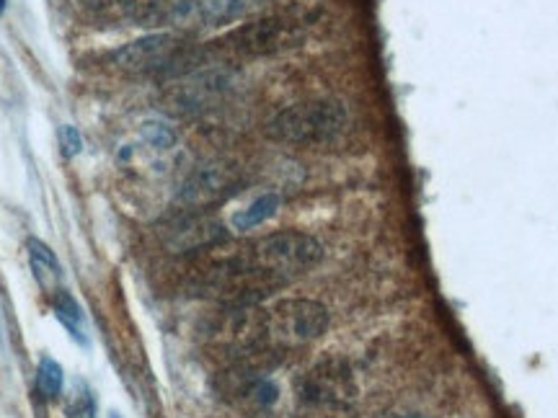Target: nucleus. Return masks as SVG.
<instances>
[{
  "instance_id": "obj_2",
  "label": "nucleus",
  "mask_w": 558,
  "mask_h": 418,
  "mask_svg": "<svg viewBox=\"0 0 558 418\" xmlns=\"http://www.w3.org/2000/svg\"><path fill=\"white\" fill-rule=\"evenodd\" d=\"M202 60L205 50L173 32L148 34L111 52V65L140 78H184L202 67Z\"/></svg>"
},
{
  "instance_id": "obj_10",
  "label": "nucleus",
  "mask_w": 558,
  "mask_h": 418,
  "mask_svg": "<svg viewBox=\"0 0 558 418\" xmlns=\"http://www.w3.org/2000/svg\"><path fill=\"white\" fill-rule=\"evenodd\" d=\"M163 243L171 254H197V250H209L228 241V228L218 218L207 212H190L177 220H171L163 228Z\"/></svg>"
},
{
  "instance_id": "obj_7",
  "label": "nucleus",
  "mask_w": 558,
  "mask_h": 418,
  "mask_svg": "<svg viewBox=\"0 0 558 418\" xmlns=\"http://www.w3.org/2000/svg\"><path fill=\"white\" fill-rule=\"evenodd\" d=\"M305 32L298 21L269 16L241 24L239 29L228 34L220 45H226L230 52L243 54V58H269V54H282L303 45Z\"/></svg>"
},
{
  "instance_id": "obj_18",
  "label": "nucleus",
  "mask_w": 558,
  "mask_h": 418,
  "mask_svg": "<svg viewBox=\"0 0 558 418\" xmlns=\"http://www.w3.org/2000/svg\"><path fill=\"white\" fill-rule=\"evenodd\" d=\"M347 410H313V408H303V414L298 418H344Z\"/></svg>"
},
{
  "instance_id": "obj_16",
  "label": "nucleus",
  "mask_w": 558,
  "mask_h": 418,
  "mask_svg": "<svg viewBox=\"0 0 558 418\" xmlns=\"http://www.w3.org/2000/svg\"><path fill=\"white\" fill-rule=\"evenodd\" d=\"M60 148H62V156H65L68 160L78 158L83 152L81 132L75 127H70V124H62V127H60Z\"/></svg>"
},
{
  "instance_id": "obj_21",
  "label": "nucleus",
  "mask_w": 558,
  "mask_h": 418,
  "mask_svg": "<svg viewBox=\"0 0 558 418\" xmlns=\"http://www.w3.org/2000/svg\"><path fill=\"white\" fill-rule=\"evenodd\" d=\"M109 418H122V416H120V414H111Z\"/></svg>"
},
{
  "instance_id": "obj_11",
  "label": "nucleus",
  "mask_w": 558,
  "mask_h": 418,
  "mask_svg": "<svg viewBox=\"0 0 558 418\" xmlns=\"http://www.w3.org/2000/svg\"><path fill=\"white\" fill-rule=\"evenodd\" d=\"M26 254H29V267L32 274L37 279V284L47 295H54V292L62 290V267L54 256V250L47 246L45 241L29 238L26 241Z\"/></svg>"
},
{
  "instance_id": "obj_14",
  "label": "nucleus",
  "mask_w": 558,
  "mask_h": 418,
  "mask_svg": "<svg viewBox=\"0 0 558 418\" xmlns=\"http://www.w3.org/2000/svg\"><path fill=\"white\" fill-rule=\"evenodd\" d=\"M62 382H65V374H62V367L50 357H41L37 367V390L45 401H58L62 393Z\"/></svg>"
},
{
  "instance_id": "obj_15",
  "label": "nucleus",
  "mask_w": 558,
  "mask_h": 418,
  "mask_svg": "<svg viewBox=\"0 0 558 418\" xmlns=\"http://www.w3.org/2000/svg\"><path fill=\"white\" fill-rule=\"evenodd\" d=\"M140 137H143L145 145H150L153 150H171L177 145V132H173L171 124L160 122V120H148L140 124Z\"/></svg>"
},
{
  "instance_id": "obj_13",
  "label": "nucleus",
  "mask_w": 558,
  "mask_h": 418,
  "mask_svg": "<svg viewBox=\"0 0 558 418\" xmlns=\"http://www.w3.org/2000/svg\"><path fill=\"white\" fill-rule=\"evenodd\" d=\"M279 209V197L277 194H262L259 199H254L246 209L233 214V228L239 233H246V230H254L264 225V222L271 220Z\"/></svg>"
},
{
  "instance_id": "obj_6",
  "label": "nucleus",
  "mask_w": 558,
  "mask_h": 418,
  "mask_svg": "<svg viewBox=\"0 0 558 418\" xmlns=\"http://www.w3.org/2000/svg\"><path fill=\"white\" fill-rule=\"evenodd\" d=\"M357 398V382L344 359L329 357L298 380V401L313 410H349Z\"/></svg>"
},
{
  "instance_id": "obj_5",
  "label": "nucleus",
  "mask_w": 558,
  "mask_h": 418,
  "mask_svg": "<svg viewBox=\"0 0 558 418\" xmlns=\"http://www.w3.org/2000/svg\"><path fill=\"white\" fill-rule=\"evenodd\" d=\"M248 259L262 271H267L282 284L308 274L324 259V246L308 233L300 230H282V233L264 235L246 248Z\"/></svg>"
},
{
  "instance_id": "obj_3",
  "label": "nucleus",
  "mask_w": 558,
  "mask_h": 418,
  "mask_svg": "<svg viewBox=\"0 0 558 418\" xmlns=\"http://www.w3.org/2000/svg\"><path fill=\"white\" fill-rule=\"evenodd\" d=\"M349 111L341 101L313 99L300 101L277 111L267 124V135L275 143L298 145V148H316L329 145L344 135Z\"/></svg>"
},
{
  "instance_id": "obj_17",
  "label": "nucleus",
  "mask_w": 558,
  "mask_h": 418,
  "mask_svg": "<svg viewBox=\"0 0 558 418\" xmlns=\"http://www.w3.org/2000/svg\"><path fill=\"white\" fill-rule=\"evenodd\" d=\"M68 418H96V403H94V395H90L88 390L75 393L73 406H70V410H68Z\"/></svg>"
},
{
  "instance_id": "obj_12",
  "label": "nucleus",
  "mask_w": 558,
  "mask_h": 418,
  "mask_svg": "<svg viewBox=\"0 0 558 418\" xmlns=\"http://www.w3.org/2000/svg\"><path fill=\"white\" fill-rule=\"evenodd\" d=\"M50 305H52L54 318H58V323L68 331V336L73 339L78 346L86 348L88 346V323H86V316H83V308L78 305V299L70 295L65 287H62L54 292V295H50Z\"/></svg>"
},
{
  "instance_id": "obj_8",
  "label": "nucleus",
  "mask_w": 558,
  "mask_h": 418,
  "mask_svg": "<svg viewBox=\"0 0 558 418\" xmlns=\"http://www.w3.org/2000/svg\"><path fill=\"white\" fill-rule=\"evenodd\" d=\"M233 88L235 73L230 67H199L181 78L171 103L179 114H205L218 109L233 94Z\"/></svg>"
},
{
  "instance_id": "obj_4",
  "label": "nucleus",
  "mask_w": 558,
  "mask_h": 418,
  "mask_svg": "<svg viewBox=\"0 0 558 418\" xmlns=\"http://www.w3.org/2000/svg\"><path fill=\"white\" fill-rule=\"evenodd\" d=\"M329 323V310L316 299H282L275 308L264 310V344L271 354H282L320 339Z\"/></svg>"
},
{
  "instance_id": "obj_19",
  "label": "nucleus",
  "mask_w": 558,
  "mask_h": 418,
  "mask_svg": "<svg viewBox=\"0 0 558 418\" xmlns=\"http://www.w3.org/2000/svg\"><path fill=\"white\" fill-rule=\"evenodd\" d=\"M383 418H427L422 414H390V416H383Z\"/></svg>"
},
{
  "instance_id": "obj_20",
  "label": "nucleus",
  "mask_w": 558,
  "mask_h": 418,
  "mask_svg": "<svg viewBox=\"0 0 558 418\" xmlns=\"http://www.w3.org/2000/svg\"><path fill=\"white\" fill-rule=\"evenodd\" d=\"M5 3H9V0H0V16H3V11H5Z\"/></svg>"
},
{
  "instance_id": "obj_9",
  "label": "nucleus",
  "mask_w": 558,
  "mask_h": 418,
  "mask_svg": "<svg viewBox=\"0 0 558 418\" xmlns=\"http://www.w3.org/2000/svg\"><path fill=\"white\" fill-rule=\"evenodd\" d=\"M241 189V173L228 163H205L181 184L179 205L190 212H207Z\"/></svg>"
},
{
  "instance_id": "obj_1",
  "label": "nucleus",
  "mask_w": 558,
  "mask_h": 418,
  "mask_svg": "<svg viewBox=\"0 0 558 418\" xmlns=\"http://www.w3.org/2000/svg\"><path fill=\"white\" fill-rule=\"evenodd\" d=\"M282 287H288V284L256 267L246 250L209 261L207 267L194 271L190 284L194 295L213 299L228 310L256 308Z\"/></svg>"
}]
</instances>
